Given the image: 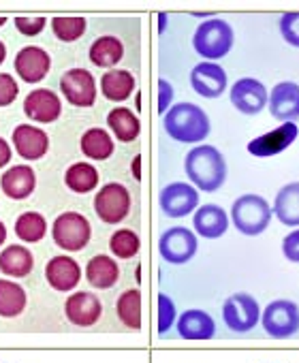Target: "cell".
<instances>
[{
    "label": "cell",
    "instance_id": "obj_23",
    "mask_svg": "<svg viewBox=\"0 0 299 363\" xmlns=\"http://www.w3.org/2000/svg\"><path fill=\"white\" fill-rule=\"evenodd\" d=\"M178 333L184 340H212L216 335V323L205 310H186L178 318Z\"/></svg>",
    "mask_w": 299,
    "mask_h": 363
},
{
    "label": "cell",
    "instance_id": "obj_27",
    "mask_svg": "<svg viewBox=\"0 0 299 363\" xmlns=\"http://www.w3.org/2000/svg\"><path fill=\"white\" fill-rule=\"evenodd\" d=\"M107 126L111 128V133L115 135L118 141L122 143H130L139 137L141 133V122L139 116L128 109V107H115L107 113Z\"/></svg>",
    "mask_w": 299,
    "mask_h": 363
},
{
    "label": "cell",
    "instance_id": "obj_10",
    "mask_svg": "<svg viewBox=\"0 0 299 363\" xmlns=\"http://www.w3.org/2000/svg\"><path fill=\"white\" fill-rule=\"evenodd\" d=\"M161 210L169 218H184L199 206V191L186 182H174L161 191Z\"/></svg>",
    "mask_w": 299,
    "mask_h": 363
},
{
    "label": "cell",
    "instance_id": "obj_24",
    "mask_svg": "<svg viewBox=\"0 0 299 363\" xmlns=\"http://www.w3.org/2000/svg\"><path fill=\"white\" fill-rule=\"evenodd\" d=\"M86 280L90 282V286H94L98 291L115 286L120 280V267H118L115 259H111L107 255L92 257L86 265Z\"/></svg>",
    "mask_w": 299,
    "mask_h": 363
},
{
    "label": "cell",
    "instance_id": "obj_32",
    "mask_svg": "<svg viewBox=\"0 0 299 363\" xmlns=\"http://www.w3.org/2000/svg\"><path fill=\"white\" fill-rule=\"evenodd\" d=\"M26 291L13 280H0V316L16 318L26 308Z\"/></svg>",
    "mask_w": 299,
    "mask_h": 363
},
{
    "label": "cell",
    "instance_id": "obj_17",
    "mask_svg": "<svg viewBox=\"0 0 299 363\" xmlns=\"http://www.w3.org/2000/svg\"><path fill=\"white\" fill-rule=\"evenodd\" d=\"M191 86L203 99H218L227 90V73L218 62H199L191 71Z\"/></svg>",
    "mask_w": 299,
    "mask_h": 363
},
{
    "label": "cell",
    "instance_id": "obj_30",
    "mask_svg": "<svg viewBox=\"0 0 299 363\" xmlns=\"http://www.w3.org/2000/svg\"><path fill=\"white\" fill-rule=\"evenodd\" d=\"M81 152L90 158V160H107L111 158V154L115 152V143L111 139V135L105 128H88L81 139H79Z\"/></svg>",
    "mask_w": 299,
    "mask_h": 363
},
{
    "label": "cell",
    "instance_id": "obj_16",
    "mask_svg": "<svg viewBox=\"0 0 299 363\" xmlns=\"http://www.w3.org/2000/svg\"><path fill=\"white\" fill-rule=\"evenodd\" d=\"M13 65H16V73L20 75L22 82H26V84H39L50 73L52 58H50V54L43 48L28 45V48H22L18 52Z\"/></svg>",
    "mask_w": 299,
    "mask_h": 363
},
{
    "label": "cell",
    "instance_id": "obj_15",
    "mask_svg": "<svg viewBox=\"0 0 299 363\" xmlns=\"http://www.w3.org/2000/svg\"><path fill=\"white\" fill-rule=\"evenodd\" d=\"M269 113L278 122H295L299 118V84L280 82L269 92Z\"/></svg>",
    "mask_w": 299,
    "mask_h": 363
},
{
    "label": "cell",
    "instance_id": "obj_43",
    "mask_svg": "<svg viewBox=\"0 0 299 363\" xmlns=\"http://www.w3.org/2000/svg\"><path fill=\"white\" fill-rule=\"evenodd\" d=\"M11 156H13L11 143H7V139H3V137H0V169H3V167H7V164H9Z\"/></svg>",
    "mask_w": 299,
    "mask_h": 363
},
{
    "label": "cell",
    "instance_id": "obj_20",
    "mask_svg": "<svg viewBox=\"0 0 299 363\" xmlns=\"http://www.w3.org/2000/svg\"><path fill=\"white\" fill-rule=\"evenodd\" d=\"M45 280L54 291H73L81 280V267L75 259L58 255L45 265Z\"/></svg>",
    "mask_w": 299,
    "mask_h": 363
},
{
    "label": "cell",
    "instance_id": "obj_7",
    "mask_svg": "<svg viewBox=\"0 0 299 363\" xmlns=\"http://www.w3.org/2000/svg\"><path fill=\"white\" fill-rule=\"evenodd\" d=\"M222 320L231 331L237 333L252 331L261 320V306L248 293H233L222 303Z\"/></svg>",
    "mask_w": 299,
    "mask_h": 363
},
{
    "label": "cell",
    "instance_id": "obj_3",
    "mask_svg": "<svg viewBox=\"0 0 299 363\" xmlns=\"http://www.w3.org/2000/svg\"><path fill=\"white\" fill-rule=\"evenodd\" d=\"M273 210L261 195H242L231 206V223L248 238L261 235L271 223Z\"/></svg>",
    "mask_w": 299,
    "mask_h": 363
},
{
    "label": "cell",
    "instance_id": "obj_8",
    "mask_svg": "<svg viewBox=\"0 0 299 363\" xmlns=\"http://www.w3.org/2000/svg\"><path fill=\"white\" fill-rule=\"evenodd\" d=\"M94 212L107 225L122 223L130 212V193L126 191V186L118 184V182L105 184L94 195Z\"/></svg>",
    "mask_w": 299,
    "mask_h": 363
},
{
    "label": "cell",
    "instance_id": "obj_14",
    "mask_svg": "<svg viewBox=\"0 0 299 363\" xmlns=\"http://www.w3.org/2000/svg\"><path fill=\"white\" fill-rule=\"evenodd\" d=\"M64 314H67L69 323H73L77 327H92L103 316V303L94 293L77 291L71 297H67Z\"/></svg>",
    "mask_w": 299,
    "mask_h": 363
},
{
    "label": "cell",
    "instance_id": "obj_1",
    "mask_svg": "<svg viewBox=\"0 0 299 363\" xmlns=\"http://www.w3.org/2000/svg\"><path fill=\"white\" fill-rule=\"evenodd\" d=\"M184 169L193 186L203 193H216L227 182V160L214 145H197L186 154Z\"/></svg>",
    "mask_w": 299,
    "mask_h": 363
},
{
    "label": "cell",
    "instance_id": "obj_39",
    "mask_svg": "<svg viewBox=\"0 0 299 363\" xmlns=\"http://www.w3.org/2000/svg\"><path fill=\"white\" fill-rule=\"evenodd\" d=\"M18 82L11 73H0V107H9L18 99Z\"/></svg>",
    "mask_w": 299,
    "mask_h": 363
},
{
    "label": "cell",
    "instance_id": "obj_28",
    "mask_svg": "<svg viewBox=\"0 0 299 363\" xmlns=\"http://www.w3.org/2000/svg\"><path fill=\"white\" fill-rule=\"evenodd\" d=\"M135 77L132 73L124 71V69H113V71H107L103 77H101V92L107 101H126L132 92H135Z\"/></svg>",
    "mask_w": 299,
    "mask_h": 363
},
{
    "label": "cell",
    "instance_id": "obj_6",
    "mask_svg": "<svg viewBox=\"0 0 299 363\" xmlns=\"http://www.w3.org/2000/svg\"><path fill=\"white\" fill-rule=\"evenodd\" d=\"M261 323L271 337H290L299 331V306L288 299H276L261 312Z\"/></svg>",
    "mask_w": 299,
    "mask_h": 363
},
{
    "label": "cell",
    "instance_id": "obj_29",
    "mask_svg": "<svg viewBox=\"0 0 299 363\" xmlns=\"http://www.w3.org/2000/svg\"><path fill=\"white\" fill-rule=\"evenodd\" d=\"M88 56H90V62H92L94 67L111 69V67H115V65L122 60V56H124V45H122V41H120L118 37H111V35L98 37V39L90 45Z\"/></svg>",
    "mask_w": 299,
    "mask_h": 363
},
{
    "label": "cell",
    "instance_id": "obj_18",
    "mask_svg": "<svg viewBox=\"0 0 299 363\" xmlns=\"http://www.w3.org/2000/svg\"><path fill=\"white\" fill-rule=\"evenodd\" d=\"M24 113L39 122V124H50L56 122L62 113V103L60 96L47 88H39L33 90L26 99H24Z\"/></svg>",
    "mask_w": 299,
    "mask_h": 363
},
{
    "label": "cell",
    "instance_id": "obj_36",
    "mask_svg": "<svg viewBox=\"0 0 299 363\" xmlns=\"http://www.w3.org/2000/svg\"><path fill=\"white\" fill-rule=\"evenodd\" d=\"M52 30L58 41L73 43V41L81 39V35L86 33V20L84 18H54Z\"/></svg>",
    "mask_w": 299,
    "mask_h": 363
},
{
    "label": "cell",
    "instance_id": "obj_41",
    "mask_svg": "<svg viewBox=\"0 0 299 363\" xmlns=\"http://www.w3.org/2000/svg\"><path fill=\"white\" fill-rule=\"evenodd\" d=\"M282 255L286 257V261L299 263V229L290 231V233L282 240Z\"/></svg>",
    "mask_w": 299,
    "mask_h": 363
},
{
    "label": "cell",
    "instance_id": "obj_9",
    "mask_svg": "<svg viewBox=\"0 0 299 363\" xmlns=\"http://www.w3.org/2000/svg\"><path fill=\"white\" fill-rule=\"evenodd\" d=\"M197 248H199V240L186 227H171L159 240V252L171 265L188 263L197 255Z\"/></svg>",
    "mask_w": 299,
    "mask_h": 363
},
{
    "label": "cell",
    "instance_id": "obj_38",
    "mask_svg": "<svg viewBox=\"0 0 299 363\" xmlns=\"http://www.w3.org/2000/svg\"><path fill=\"white\" fill-rule=\"evenodd\" d=\"M280 35L288 45L299 48V13H284L280 18Z\"/></svg>",
    "mask_w": 299,
    "mask_h": 363
},
{
    "label": "cell",
    "instance_id": "obj_11",
    "mask_svg": "<svg viewBox=\"0 0 299 363\" xmlns=\"http://www.w3.org/2000/svg\"><path fill=\"white\" fill-rule=\"evenodd\" d=\"M231 103L233 107L244 113V116H256L261 113L265 107H267V101H269V92L267 88L254 79V77H242L233 84L231 92Z\"/></svg>",
    "mask_w": 299,
    "mask_h": 363
},
{
    "label": "cell",
    "instance_id": "obj_12",
    "mask_svg": "<svg viewBox=\"0 0 299 363\" xmlns=\"http://www.w3.org/2000/svg\"><path fill=\"white\" fill-rule=\"evenodd\" d=\"M60 92L75 107H92L96 101V82L86 69H69L60 77Z\"/></svg>",
    "mask_w": 299,
    "mask_h": 363
},
{
    "label": "cell",
    "instance_id": "obj_45",
    "mask_svg": "<svg viewBox=\"0 0 299 363\" xmlns=\"http://www.w3.org/2000/svg\"><path fill=\"white\" fill-rule=\"evenodd\" d=\"M5 58H7V48H5V43L0 41V65L5 62Z\"/></svg>",
    "mask_w": 299,
    "mask_h": 363
},
{
    "label": "cell",
    "instance_id": "obj_2",
    "mask_svg": "<svg viewBox=\"0 0 299 363\" xmlns=\"http://www.w3.org/2000/svg\"><path fill=\"white\" fill-rule=\"evenodd\" d=\"M163 126L178 143H201L212 130L208 113L195 103H178L169 107L163 116Z\"/></svg>",
    "mask_w": 299,
    "mask_h": 363
},
{
    "label": "cell",
    "instance_id": "obj_4",
    "mask_svg": "<svg viewBox=\"0 0 299 363\" xmlns=\"http://www.w3.org/2000/svg\"><path fill=\"white\" fill-rule=\"evenodd\" d=\"M233 41H235L233 28L225 20L212 18L197 26L193 37V48L201 58H208V62H216L231 52Z\"/></svg>",
    "mask_w": 299,
    "mask_h": 363
},
{
    "label": "cell",
    "instance_id": "obj_42",
    "mask_svg": "<svg viewBox=\"0 0 299 363\" xmlns=\"http://www.w3.org/2000/svg\"><path fill=\"white\" fill-rule=\"evenodd\" d=\"M171 99H174V88L169 82L165 79H159V113L165 116L169 111V105H171Z\"/></svg>",
    "mask_w": 299,
    "mask_h": 363
},
{
    "label": "cell",
    "instance_id": "obj_13",
    "mask_svg": "<svg viewBox=\"0 0 299 363\" xmlns=\"http://www.w3.org/2000/svg\"><path fill=\"white\" fill-rule=\"evenodd\" d=\"M299 135V126L295 122H282L280 126L271 128L269 133L252 139L248 143V152L256 158H269L284 150H288Z\"/></svg>",
    "mask_w": 299,
    "mask_h": 363
},
{
    "label": "cell",
    "instance_id": "obj_31",
    "mask_svg": "<svg viewBox=\"0 0 299 363\" xmlns=\"http://www.w3.org/2000/svg\"><path fill=\"white\" fill-rule=\"evenodd\" d=\"M64 184L77 195L92 193L98 186V171L90 162H75L64 173Z\"/></svg>",
    "mask_w": 299,
    "mask_h": 363
},
{
    "label": "cell",
    "instance_id": "obj_26",
    "mask_svg": "<svg viewBox=\"0 0 299 363\" xmlns=\"http://www.w3.org/2000/svg\"><path fill=\"white\" fill-rule=\"evenodd\" d=\"M35 269V257L26 246H7L0 252V272L9 278H26Z\"/></svg>",
    "mask_w": 299,
    "mask_h": 363
},
{
    "label": "cell",
    "instance_id": "obj_35",
    "mask_svg": "<svg viewBox=\"0 0 299 363\" xmlns=\"http://www.w3.org/2000/svg\"><path fill=\"white\" fill-rule=\"evenodd\" d=\"M141 248V240L132 229H118L109 238V250L118 259H132Z\"/></svg>",
    "mask_w": 299,
    "mask_h": 363
},
{
    "label": "cell",
    "instance_id": "obj_5",
    "mask_svg": "<svg viewBox=\"0 0 299 363\" xmlns=\"http://www.w3.org/2000/svg\"><path fill=\"white\" fill-rule=\"evenodd\" d=\"M52 238L58 248H62L67 252H81L92 238V227L84 214L64 212L54 220Z\"/></svg>",
    "mask_w": 299,
    "mask_h": 363
},
{
    "label": "cell",
    "instance_id": "obj_33",
    "mask_svg": "<svg viewBox=\"0 0 299 363\" xmlns=\"http://www.w3.org/2000/svg\"><path fill=\"white\" fill-rule=\"evenodd\" d=\"M118 318L122 320L124 327L139 331L141 329V293L139 289H128L118 297L115 303Z\"/></svg>",
    "mask_w": 299,
    "mask_h": 363
},
{
    "label": "cell",
    "instance_id": "obj_46",
    "mask_svg": "<svg viewBox=\"0 0 299 363\" xmlns=\"http://www.w3.org/2000/svg\"><path fill=\"white\" fill-rule=\"evenodd\" d=\"M7 24V18H3V16H0V26H5Z\"/></svg>",
    "mask_w": 299,
    "mask_h": 363
},
{
    "label": "cell",
    "instance_id": "obj_37",
    "mask_svg": "<svg viewBox=\"0 0 299 363\" xmlns=\"http://www.w3.org/2000/svg\"><path fill=\"white\" fill-rule=\"evenodd\" d=\"M176 303L169 295L161 293L159 295V333H167L171 329V325L176 323Z\"/></svg>",
    "mask_w": 299,
    "mask_h": 363
},
{
    "label": "cell",
    "instance_id": "obj_22",
    "mask_svg": "<svg viewBox=\"0 0 299 363\" xmlns=\"http://www.w3.org/2000/svg\"><path fill=\"white\" fill-rule=\"evenodd\" d=\"M193 227H195L197 235H201L205 240H218L229 229V216L220 206L208 203V206H201L195 210Z\"/></svg>",
    "mask_w": 299,
    "mask_h": 363
},
{
    "label": "cell",
    "instance_id": "obj_19",
    "mask_svg": "<svg viewBox=\"0 0 299 363\" xmlns=\"http://www.w3.org/2000/svg\"><path fill=\"white\" fill-rule=\"evenodd\" d=\"M13 147L24 160H41L50 150V137L39 126L20 124L13 130Z\"/></svg>",
    "mask_w": 299,
    "mask_h": 363
},
{
    "label": "cell",
    "instance_id": "obj_25",
    "mask_svg": "<svg viewBox=\"0 0 299 363\" xmlns=\"http://www.w3.org/2000/svg\"><path fill=\"white\" fill-rule=\"evenodd\" d=\"M271 210L284 227H299V182H290L278 191Z\"/></svg>",
    "mask_w": 299,
    "mask_h": 363
},
{
    "label": "cell",
    "instance_id": "obj_44",
    "mask_svg": "<svg viewBox=\"0 0 299 363\" xmlns=\"http://www.w3.org/2000/svg\"><path fill=\"white\" fill-rule=\"evenodd\" d=\"M5 242H7V227L3 220H0V246H3Z\"/></svg>",
    "mask_w": 299,
    "mask_h": 363
},
{
    "label": "cell",
    "instance_id": "obj_21",
    "mask_svg": "<svg viewBox=\"0 0 299 363\" xmlns=\"http://www.w3.org/2000/svg\"><path fill=\"white\" fill-rule=\"evenodd\" d=\"M35 186H37V175L30 164H16L7 169L3 177H0V189L13 201L28 199L35 193Z\"/></svg>",
    "mask_w": 299,
    "mask_h": 363
},
{
    "label": "cell",
    "instance_id": "obj_40",
    "mask_svg": "<svg viewBox=\"0 0 299 363\" xmlns=\"http://www.w3.org/2000/svg\"><path fill=\"white\" fill-rule=\"evenodd\" d=\"M45 24H47L45 18H13V26L24 37H37L39 33H43Z\"/></svg>",
    "mask_w": 299,
    "mask_h": 363
},
{
    "label": "cell",
    "instance_id": "obj_34",
    "mask_svg": "<svg viewBox=\"0 0 299 363\" xmlns=\"http://www.w3.org/2000/svg\"><path fill=\"white\" fill-rule=\"evenodd\" d=\"M47 233V220L39 212H24L16 220V235L26 244H37Z\"/></svg>",
    "mask_w": 299,
    "mask_h": 363
}]
</instances>
